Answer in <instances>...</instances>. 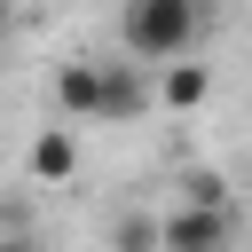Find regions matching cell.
Returning a JSON list of instances; mask_svg holds the SVG:
<instances>
[{
	"instance_id": "cell-1",
	"label": "cell",
	"mask_w": 252,
	"mask_h": 252,
	"mask_svg": "<svg viewBox=\"0 0 252 252\" xmlns=\"http://www.w3.org/2000/svg\"><path fill=\"white\" fill-rule=\"evenodd\" d=\"M205 39V0H118V47L134 63H173V55H197Z\"/></svg>"
},
{
	"instance_id": "cell-2",
	"label": "cell",
	"mask_w": 252,
	"mask_h": 252,
	"mask_svg": "<svg viewBox=\"0 0 252 252\" xmlns=\"http://www.w3.org/2000/svg\"><path fill=\"white\" fill-rule=\"evenodd\" d=\"M158 220H165V252H228L236 244V213L228 205H181L173 197Z\"/></svg>"
},
{
	"instance_id": "cell-3",
	"label": "cell",
	"mask_w": 252,
	"mask_h": 252,
	"mask_svg": "<svg viewBox=\"0 0 252 252\" xmlns=\"http://www.w3.org/2000/svg\"><path fill=\"white\" fill-rule=\"evenodd\" d=\"M158 110V79H150V63H102V110H94V126H126V118H150Z\"/></svg>"
},
{
	"instance_id": "cell-4",
	"label": "cell",
	"mask_w": 252,
	"mask_h": 252,
	"mask_svg": "<svg viewBox=\"0 0 252 252\" xmlns=\"http://www.w3.org/2000/svg\"><path fill=\"white\" fill-rule=\"evenodd\" d=\"M47 94H55V110H63V118H94V110H102V63H94V55L55 63Z\"/></svg>"
},
{
	"instance_id": "cell-5",
	"label": "cell",
	"mask_w": 252,
	"mask_h": 252,
	"mask_svg": "<svg viewBox=\"0 0 252 252\" xmlns=\"http://www.w3.org/2000/svg\"><path fill=\"white\" fill-rule=\"evenodd\" d=\"M24 165H32V181H71V173H79V134H71V118L39 126L32 150H24Z\"/></svg>"
},
{
	"instance_id": "cell-6",
	"label": "cell",
	"mask_w": 252,
	"mask_h": 252,
	"mask_svg": "<svg viewBox=\"0 0 252 252\" xmlns=\"http://www.w3.org/2000/svg\"><path fill=\"white\" fill-rule=\"evenodd\" d=\"M213 94V71L197 63V55H173V63H158V110H197Z\"/></svg>"
},
{
	"instance_id": "cell-7",
	"label": "cell",
	"mask_w": 252,
	"mask_h": 252,
	"mask_svg": "<svg viewBox=\"0 0 252 252\" xmlns=\"http://www.w3.org/2000/svg\"><path fill=\"white\" fill-rule=\"evenodd\" d=\"M110 252H165V220L158 213H118L110 220Z\"/></svg>"
},
{
	"instance_id": "cell-8",
	"label": "cell",
	"mask_w": 252,
	"mask_h": 252,
	"mask_svg": "<svg viewBox=\"0 0 252 252\" xmlns=\"http://www.w3.org/2000/svg\"><path fill=\"white\" fill-rule=\"evenodd\" d=\"M173 197H181V205H228V173H220V165H189V173L173 181Z\"/></svg>"
},
{
	"instance_id": "cell-9",
	"label": "cell",
	"mask_w": 252,
	"mask_h": 252,
	"mask_svg": "<svg viewBox=\"0 0 252 252\" xmlns=\"http://www.w3.org/2000/svg\"><path fill=\"white\" fill-rule=\"evenodd\" d=\"M0 252H39V244H24V236H0Z\"/></svg>"
},
{
	"instance_id": "cell-10",
	"label": "cell",
	"mask_w": 252,
	"mask_h": 252,
	"mask_svg": "<svg viewBox=\"0 0 252 252\" xmlns=\"http://www.w3.org/2000/svg\"><path fill=\"white\" fill-rule=\"evenodd\" d=\"M8 16H16V8H8V0H0V32H8Z\"/></svg>"
}]
</instances>
